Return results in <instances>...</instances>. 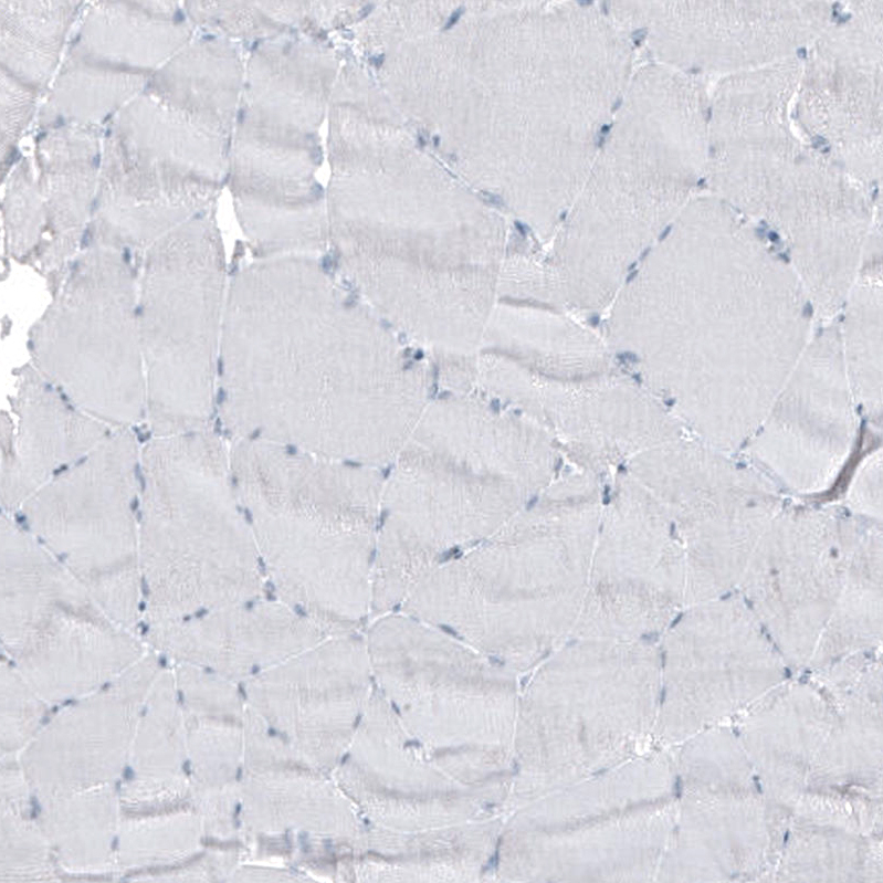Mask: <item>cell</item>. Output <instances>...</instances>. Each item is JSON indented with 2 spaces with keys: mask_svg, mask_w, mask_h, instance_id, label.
<instances>
[{
  "mask_svg": "<svg viewBox=\"0 0 883 883\" xmlns=\"http://www.w3.org/2000/svg\"><path fill=\"white\" fill-rule=\"evenodd\" d=\"M217 402L233 440L390 465L422 414V379L365 301L307 262L240 270L227 288Z\"/></svg>",
  "mask_w": 883,
  "mask_h": 883,
  "instance_id": "1",
  "label": "cell"
},
{
  "mask_svg": "<svg viewBox=\"0 0 883 883\" xmlns=\"http://www.w3.org/2000/svg\"><path fill=\"white\" fill-rule=\"evenodd\" d=\"M230 467L275 596L327 629L372 613L380 469L259 440L236 442Z\"/></svg>",
  "mask_w": 883,
  "mask_h": 883,
  "instance_id": "2",
  "label": "cell"
},
{
  "mask_svg": "<svg viewBox=\"0 0 883 883\" xmlns=\"http://www.w3.org/2000/svg\"><path fill=\"white\" fill-rule=\"evenodd\" d=\"M143 597L151 622L262 596L266 579L212 428L140 448Z\"/></svg>",
  "mask_w": 883,
  "mask_h": 883,
  "instance_id": "3",
  "label": "cell"
},
{
  "mask_svg": "<svg viewBox=\"0 0 883 883\" xmlns=\"http://www.w3.org/2000/svg\"><path fill=\"white\" fill-rule=\"evenodd\" d=\"M52 286V299L29 333L31 365L113 429L146 420L138 277L128 259L87 251Z\"/></svg>",
  "mask_w": 883,
  "mask_h": 883,
  "instance_id": "4",
  "label": "cell"
},
{
  "mask_svg": "<svg viewBox=\"0 0 883 883\" xmlns=\"http://www.w3.org/2000/svg\"><path fill=\"white\" fill-rule=\"evenodd\" d=\"M227 278L208 231L189 228L148 253L138 278V323L153 435L211 428Z\"/></svg>",
  "mask_w": 883,
  "mask_h": 883,
  "instance_id": "5",
  "label": "cell"
},
{
  "mask_svg": "<svg viewBox=\"0 0 883 883\" xmlns=\"http://www.w3.org/2000/svg\"><path fill=\"white\" fill-rule=\"evenodd\" d=\"M140 446L114 429L80 461L28 498L27 529L124 626L143 605Z\"/></svg>",
  "mask_w": 883,
  "mask_h": 883,
  "instance_id": "6",
  "label": "cell"
},
{
  "mask_svg": "<svg viewBox=\"0 0 883 883\" xmlns=\"http://www.w3.org/2000/svg\"><path fill=\"white\" fill-rule=\"evenodd\" d=\"M0 614L9 643L30 655L111 658L127 648L117 629L122 623L6 512L0 525Z\"/></svg>",
  "mask_w": 883,
  "mask_h": 883,
  "instance_id": "7",
  "label": "cell"
},
{
  "mask_svg": "<svg viewBox=\"0 0 883 883\" xmlns=\"http://www.w3.org/2000/svg\"><path fill=\"white\" fill-rule=\"evenodd\" d=\"M778 513L774 485L748 472L728 469L696 493L683 506L679 525L686 603L719 598L743 582Z\"/></svg>",
  "mask_w": 883,
  "mask_h": 883,
  "instance_id": "8",
  "label": "cell"
},
{
  "mask_svg": "<svg viewBox=\"0 0 883 883\" xmlns=\"http://www.w3.org/2000/svg\"><path fill=\"white\" fill-rule=\"evenodd\" d=\"M854 527L818 509L778 513L743 578L751 610L832 612Z\"/></svg>",
  "mask_w": 883,
  "mask_h": 883,
  "instance_id": "9",
  "label": "cell"
},
{
  "mask_svg": "<svg viewBox=\"0 0 883 883\" xmlns=\"http://www.w3.org/2000/svg\"><path fill=\"white\" fill-rule=\"evenodd\" d=\"M15 420L1 422V505L14 513L114 429L76 407L31 364L17 372Z\"/></svg>",
  "mask_w": 883,
  "mask_h": 883,
  "instance_id": "10",
  "label": "cell"
},
{
  "mask_svg": "<svg viewBox=\"0 0 883 883\" xmlns=\"http://www.w3.org/2000/svg\"><path fill=\"white\" fill-rule=\"evenodd\" d=\"M151 623L174 645L240 659L291 650L313 640L322 629L276 596H259Z\"/></svg>",
  "mask_w": 883,
  "mask_h": 883,
  "instance_id": "11",
  "label": "cell"
},
{
  "mask_svg": "<svg viewBox=\"0 0 883 883\" xmlns=\"http://www.w3.org/2000/svg\"><path fill=\"white\" fill-rule=\"evenodd\" d=\"M501 843H502V838L498 839L497 844H496V849H495V853L491 856V859H490L488 863L486 864L484 871L490 870V869H495L498 865L500 845H501Z\"/></svg>",
  "mask_w": 883,
  "mask_h": 883,
  "instance_id": "12",
  "label": "cell"
},
{
  "mask_svg": "<svg viewBox=\"0 0 883 883\" xmlns=\"http://www.w3.org/2000/svg\"><path fill=\"white\" fill-rule=\"evenodd\" d=\"M674 786H675V788H674L675 789V796L677 798H680L681 795H682V780H681L680 777H676V781H675Z\"/></svg>",
  "mask_w": 883,
  "mask_h": 883,
  "instance_id": "13",
  "label": "cell"
},
{
  "mask_svg": "<svg viewBox=\"0 0 883 883\" xmlns=\"http://www.w3.org/2000/svg\"><path fill=\"white\" fill-rule=\"evenodd\" d=\"M133 776H134V774H133V770H132L129 767H126V769H125V771H124V777H125L126 779H132V778H133Z\"/></svg>",
  "mask_w": 883,
  "mask_h": 883,
  "instance_id": "14",
  "label": "cell"
},
{
  "mask_svg": "<svg viewBox=\"0 0 883 883\" xmlns=\"http://www.w3.org/2000/svg\"><path fill=\"white\" fill-rule=\"evenodd\" d=\"M536 502H537V498H536V497H533L532 500H529V501H528V504H527V508H532V507H534V505L536 504Z\"/></svg>",
  "mask_w": 883,
  "mask_h": 883,
  "instance_id": "15",
  "label": "cell"
},
{
  "mask_svg": "<svg viewBox=\"0 0 883 883\" xmlns=\"http://www.w3.org/2000/svg\"><path fill=\"white\" fill-rule=\"evenodd\" d=\"M665 695H666V691H665V688H662L661 694H660V703L661 704L664 702Z\"/></svg>",
  "mask_w": 883,
  "mask_h": 883,
  "instance_id": "16",
  "label": "cell"
},
{
  "mask_svg": "<svg viewBox=\"0 0 883 883\" xmlns=\"http://www.w3.org/2000/svg\"><path fill=\"white\" fill-rule=\"evenodd\" d=\"M754 780H755V782H756L757 790H758L759 792H761V785H759V784H758V777H757V776H755V777H754Z\"/></svg>",
  "mask_w": 883,
  "mask_h": 883,
  "instance_id": "17",
  "label": "cell"
},
{
  "mask_svg": "<svg viewBox=\"0 0 883 883\" xmlns=\"http://www.w3.org/2000/svg\"><path fill=\"white\" fill-rule=\"evenodd\" d=\"M789 834H790V832H789V831H787V832L785 833V835H784V843H785V844H786V843L788 842V840H789Z\"/></svg>",
  "mask_w": 883,
  "mask_h": 883,
  "instance_id": "18",
  "label": "cell"
},
{
  "mask_svg": "<svg viewBox=\"0 0 883 883\" xmlns=\"http://www.w3.org/2000/svg\"><path fill=\"white\" fill-rule=\"evenodd\" d=\"M785 676L788 677V679L791 677V673H790L789 669H785Z\"/></svg>",
  "mask_w": 883,
  "mask_h": 883,
  "instance_id": "19",
  "label": "cell"
}]
</instances>
